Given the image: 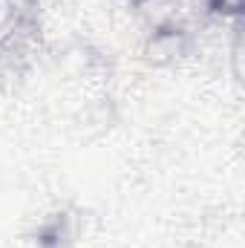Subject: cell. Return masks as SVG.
I'll return each mask as SVG.
<instances>
[{"mask_svg":"<svg viewBox=\"0 0 245 248\" xmlns=\"http://www.w3.org/2000/svg\"><path fill=\"white\" fill-rule=\"evenodd\" d=\"M196 46V35L187 32L182 26H162V29H150L141 38V58L150 66H176L187 55H193Z\"/></svg>","mask_w":245,"mask_h":248,"instance_id":"6da1fadb","label":"cell"},{"mask_svg":"<svg viewBox=\"0 0 245 248\" xmlns=\"http://www.w3.org/2000/svg\"><path fill=\"white\" fill-rule=\"evenodd\" d=\"M243 3L245 0H208L211 15L222 20H240L243 17Z\"/></svg>","mask_w":245,"mask_h":248,"instance_id":"7a4b0ae2","label":"cell"}]
</instances>
